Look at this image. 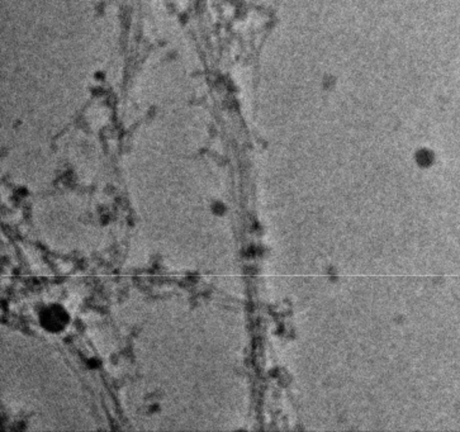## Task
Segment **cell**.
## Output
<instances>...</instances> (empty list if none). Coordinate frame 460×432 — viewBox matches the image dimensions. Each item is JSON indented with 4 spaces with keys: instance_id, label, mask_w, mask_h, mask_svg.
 <instances>
[{
    "instance_id": "6da1fadb",
    "label": "cell",
    "mask_w": 460,
    "mask_h": 432,
    "mask_svg": "<svg viewBox=\"0 0 460 432\" xmlns=\"http://www.w3.org/2000/svg\"><path fill=\"white\" fill-rule=\"evenodd\" d=\"M42 327L50 332H60L69 323V315L60 306H50L40 315Z\"/></svg>"
}]
</instances>
